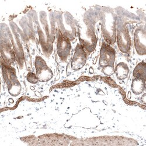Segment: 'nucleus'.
Listing matches in <instances>:
<instances>
[{
	"mask_svg": "<svg viewBox=\"0 0 146 146\" xmlns=\"http://www.w3.org/2000/svg\"><path fill=\"white\" fill-rule=\"evenodd\" d=\"M101 29L104 39L109 44L116 42L117 18L112 9L103 8L100 13Z\"/></svg>",
	"mask_w": 146,
	"mask_h": 146,
	"instance_id": "obj_1",
	"label": "nucleus"
},
{
	"mask_svg": "<svg viewBox=\"0 0 146 146\" xmlns=\"http://www.w3.org/2000/svg\"><path fill=\"white\" fill-rule=\"evenodd\" d=\"M78 29L80 44L87 52L92 53L97 44V38L92 22L87 18H84L82 23L78 25Z\"/></svg>",
	"mask_w": 146,
	"mask_h": 146,
	"instance_id": "obj_2",
	"label": "nucleus"
},
{
	"mask_svg": "<svg viewBox=\"0 0 146 146\" xmlns=\"http://www.w3.org/2000/svg\"><path fill=\"white\" fill-rule=\"evenodd\" d=\"M54 23H56L57 29L70 41L76 38L77 22L71 14L68 12L57 13L55 17Z\"/></svg>",
	"mask_w": 146,
	"mask_h": 146,
	"instance_id": "obj_3",
	"label": "nucleus"
},
{
	"mask_svg": "<svg viewBox=\"0 0 146 146\" xmlns=\"http://www.w3.org/2000/svg\"><path fill=\"white\" fill-rule=\"evenodd\" d=\"M40 25L38 23V32L40 44L43 53L46 56H49L53 51V43L54 40V34L49 32L46 16L43 13L40 16Z\"/></svg>",
	"mask_w": 146,
	"mask_h": 146,
	"instance_id": "obj_4",
	"label": "nucleus"
},
{
	"mask_svg": "<svg viewBox=\"0 0 146 146\" xmlns=\"http://www.w3.org/2000/svg\"><path fill=\"white\" fill-rule=\"evenodd\" d=\"M1 69L9 94L13 96H17L21 93V85L18 79L15 68L5 62H2Z\"/></svg>",
	"mask_w": 146,
	"mask_h": 146,
	"instance_id": "obj_5",
	"label": "nucleus"
},
{
	"mask_svg": "<svg viewBox=\"0 0 146 146\" xmlns=\"http://www.w3.org/2000/svg\"><path fill=\"white\" fill-rule=\"evenodd\" d=\"M116 40L121 53H126L130 50L131 45V37L126 24L121 21L117 20Z\"/></svg>",
	"mask_w": 146,
	"mask_h": 146,
	"instance_id": "obj_6",
	"label": "nucleus"
},
{
	"mask_svg": "<svg viewBox=\"0 0 146 146\" xmlns=\"http://www.w3.org/2000/svg\"><path fill=\"white\" fill-rule=\"evenodd\" d=\"M116 51L110 44L103 42L100 50L99 64L102 69L106 67L115 68Z\"/></svg>",
	"mask_w": 146,
	"mask_h": 146,
	"instance_id": "obj_7",
	"label": "nucleus"
},
{
	"mask_svg": "<svg viewBox=\"0 0 146 146\" xmlns=\"http://www.w3.org/2000/svg\"><path fill=\"white\" fill-rule=\"evenodd\" d=\"M56 34L57 38L56 50L57 55L61 61L65 62L67 61L71 48V41L65 37L60 31L56 28Z\"/></svg>",
	"mask_w": 146,
	"mask_h": 146,
	"instance_id": "obj_8",
	"label": "nucleus"
},
{
	"mask_svg": "<svg viewBox=\"0 0 146 146\" xmlns=\"http://www.w3.org/2000/svg\"><path fill=\"white\" fill-rule=\"evenodd\" d=\"M35 66L36 75L39 81L47 82L53 78V72L52 70L41 56H36Z\"/></svg>",
	"mask_w": 146,
	"mask_h": 146,
	"instance_id": "obj_9",
	"label": "nucleus"
},
{
	"mask_svg": "<svg viewBox=\"0 0 146 146\" xmlns=\"http://www.w3.org/2000/svg\"><path fill=\"white\" fill-rule=\"evenodd\" d=\"M135 47L137 53L139 56H145L146 54V30L145 25L138 27L134 35Z\"/></svg>",
	"mask_w": 146,
	"mask_h": 146,
	"instance_id": "obj_10",
	"label": "nucleus"
},
{
	"mask_svg": "<svg viewBox=\"0 0 146 146\" xmlns=\"http://www.w3.org/2000/svg\"><path fill=\"white\" fill-rule=\"evenodd\" d=\"M87 53L83 46L78 43L71 60V68L74 71H78L82 68L87 63Z\"/></svg>",
	"mask_w": 146,
	"mask_h": 146,
	"instance_id": "obj_11",
	"label": "nucleus"
},
{
	"mask_svg": "<svg viewBox=\"0 0 146 146\" xmlns=\"http://www.w3.org/2000/svg\"><path fill=\"white\" fill-rule=\"evenodd\" d=\"M1 56L4 59V62L8 64L14 63L16 59L15 53L12 48L11 43L8 39H1Z\"/></svg>",
	"mask_w": 146,
	"mask_h": 146,
	"instance_id": "obj_12",
	"label": "nucleus"
},
{
	"mask_svg": "<svg viewBox=\"0 0 146 146\" xmlns=\"http://www.w3.org/2000/svg\"><path fill=\"white\" fill-rule=\"evenodd\" d=\"M146 79L143 78H134L131 82V91L135 95H140L145 88Z\"/></svg>",
	"mask_w": 146,
	"mask_h": 146,
	"instance_id": "obj_13",
	"label": "nucleus"
},
{
	"mask_svg": "<svg viewBox=\"0 0 146 146\" xmlns=\"http://www.w3.org/2000/svg\"><path fill=\"white\" fill-rule=\"evenodd\" d=\"M115 72L116 78L119 80L123 81L125 80L128 77L129 73V68L127 64L125 62L119 63L115 67Z\"/></svg>",
	"mask_w": 146,
	"mask_h": 146,
	"instance_id": "obj_14",
	"label": "nucleus"
},
{
	"mask_svg": "<svg viewBox=\"0 0 146 146\" xmlns=\"http://www.w3.org/2000/svg\"><path fill=\"white\" fill-rule=\"evenodd\" d=\"M134 78H143L146 79V63L144 62L139 63L133 72Z\"/></svg>",
	"mask_w": 146,
	"mask_h": 146,
	"instance_id": "obj_15",
	"label": "nucleus"
},
{
	"mask_svg": "<svg viewBox=\"0 0 146 146\" xmlns=\"http://www.w3.org/2000/svg\"><path fill=\"white\" fill-rule=\"evenodd\" d=\"M27 81L31 84H37L39 81L38 78L36 76V75L35 74L34 72H29L27 76Z\"/></svg>",
	"mask_w": 146,
	"mask_h": 146,
	"instance_id": "obj_16",
	"label": "nucleus"
}]
</instances>
